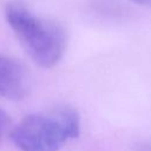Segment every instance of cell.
<instances>
[{
	"instance_id": "6",
	"label": "cell",
	"mask_w": 151,
	"mask_h": 151,
	"mask_svg": "<svg viewBox=\"0 0 151 151\" xmlns=\"http://www.w3.org/2000/svg\"><path fill=\"white\" fill-rule=\"evenodd\" d=\"M134 4L142 5V6H146V7H151V0H131Z\"/></svg>"
},
{
	"instance_id": "2",
	"label": "cell",
	"mask_w": 151,
	"mask_h": 151,
	"mask_svg": "<svg viewBox=\"0 0 151 151\" xmlns=\"http://www.w3.org/2000/svg\"><path fill=\"white\" fill-rule=\"evenodd\" d=\"M80 119L72 107L59 106L26 116L13 130L12 140L21 151H58L78 137Z\"/></svg>"
},
{
	"instance_id": "4",
	"label": "cell",
	"mask_w": 151,
	"mask_h": 151,
	"mask_svg": "<svg viewBox=\"0 0 151 151\" xmlns=\"http://www.w3.org/2000/svg\"><path fill=\"white\" fill-rule=\"evenodd\" d=\"M134 151H151V140H144L138 143Z\"/></svg>"
},
{
	"instance_id": "3",
	"label": "cell",
	"mask_w": 151,
	"mask_h": 151,
	"mask_svg": "<svg viewBox=\"0 0 151 151\" xmlns=\"http://www.w3.org/2000/svg\"><path fill=\"white\" fill-rule=\"evenodd\" d=\"M28 86L24 67L17 60L0 54V97L20 100L27 96Z\"/></svg>"
},
{
	"instance_id": "5",
	"label": "cell",
	"mask_w": 151,
	"mask_h": 151,
	"mask_svg": "<svg viewBox=\"0 0 151 151\" xmlns=\"http://www.w3.org/2000/svg\"><path fill=\"white\" fill-rule=\"evenodd\" d=\"M6 125H7V117L5 114V112L0 109V139L2 137V133L6 129Z\"/></svg>"
},
{
	"instance_id": "1",
	"label": "cell",
	"mask_w": 151,
	"mask_h": 151,
	"mask_svg": "<svg viewBox=\"0 0 151 151\" xmlns=\"http://www.w3.org/2000/svg\"><path fill=\"white\" fill-rule=\"evenodd\" d=\"M5 17L31 58L42 67H52L63 58L66 35L61 26L33 13L21 1H9Z\"/></svg>"
}]
</instances>
